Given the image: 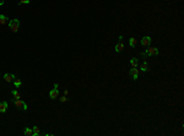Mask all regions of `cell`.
<instances>
[{"instance_id":"obj_13","label":"cell","mask_w":184,"mask_h":136,"mask_svg":"<svg viewBox=\"0 0 184 136\" xmlns=\"http://www.w3.org/2000/svg\"><path fill=\"white\" fill-rule=\"evenodd\" d=\"M136 44H137V39L136 38L131 37L130 39H129V45H130V47H135Z\"/></svg>"},{"instance_id":"obj_18","label":"cell","mask_w":184,"mask_h":136,"mask_svg":"<svg viewBox=\"0 0 184 136\" xmlns=\"http://www.w3.org/2000/svg\"><path fill=\"white\" fill-rule=\"evenodd\" d=\"M31 0H20L18 1V5H22V4H30Z\"/></svg>"},{"instance_id":"obj_14","label":"cell","mask_w":184,"mask_h":136,"mask_svg":"<svg viewBox=\"0 0 184 136\" xmlns=\"http://www.w3.org/2000/svg\"><path fill=\"white\" fill-rule=\"evenodd\" d=\"M140 69H141V71H144V72L148 71L150 69H148V65H147V61H144V64L140 66Z\"/></svg>"},{"instance_id":"obj_10","label":"cell","mask_w":184,"mask_h":136,"mask_svg":"<svg viewBox=\"0 0 184 136\" xmlns=\"http://www.w3.org/2000/svg\"><path fill=\"white\" fill-rule=\"evenodd\" d=\"M7 17L5 16V15H1V14H0V25H1V26H4V25H6L7 23Z\"/></svg>"},{"instance_id":"obj_17","label":"cell","mask_w":184,"mask_h":136,"mask_svg":"<svg viewBox=\"0 0 184 136\" xmlns=\"http://www.w3.org/2000/svg\"><path fill=\"white\" fill-rule=\"evenodd\" d=\"M32 130H33V135H35V136H38V135L41 134V130H39L38 126H33V128H32Z\"/></svg>"},{"instance_id":"obj_16","label":"cell","mask_w":184,"mask_h":136,"mask_svg":"<svg viewBox=\"0 0 184 136\" xmlns=\"http://www.w3.org/2000/svg\"><path fill=\"white\" fill-rule=\"evenodd\" d=\"M14 85H15V87H16V88H18L21 85H22V82H21V80H20V79H15V80H14Z\"/></svg>"},{"instance_id":"obj_11","label":"cell","mask_w":184,"mask_h":136,"mask_svg":"<svg viewBox=\"0 0 184 136\" xmlns=\"http://www.w3.org/2000/svg\"><path fill=\"white\" fill-rule=\"evenodd\" d=\"M130 65H131V68H137V65H139V59L137 58H131Z\"/></svg>"},{"instance_id":"obj_6","label":"cell","mask_w":184,"mask_h":136,"mask_svg":"<svg viewBox=\"0 0 184 136\" xmlns=\"http://www.w3.org/2000/svg\"><path fill=\"white\" fill-rule=\"evenodd\" d=\"M141 44H142L144 47H148V45L151 44V37H150V36L142 37V38H141Z\"/></svg>"},{"instance_id":"obj_15","label":"cell","mask_w":184,"mask_h":136,"mask_svg":"<svg viewBox=\"0 0 184 136\" xmlns=\"http://www.w3.org/2000/svg\"><path fill=\"white\" fill-rule=\"evenodd\" d=\"M11 95L14 96V98H15V99H20V98H21V96H20V92H17L16 90H12V91H11Z\"/></svg>"},{"instance_id":"obj_8","label":"cell","mask_w":184,"mask_h":136,"mask_svg":"<svg viewBox=\"0 0 184 136\" xmlns=\"http://www.w3.org/2000/svg\"><path fill=\"white\" fill-rule=\"evenodd\" d=\"M4 80L6 82H11V81L15 80V75H12V74H5L4 75Z\"/></svg>"},{"instance_id":"obj_19","label":"cell","mask_w":184,"mask_h":136,"mask_svg":"<svg viewBox=\"0 0 184 136\" xmlns=\"http://www.w3.org/2000/svg\"><path fill=\"white\" fill-rule=\"evenodd\" d=\"M59 99H60V102H61V103H64V102H66V101H68V98H66V96H65V95H64L63 97H60Z\"/></svg>"},{"instance_id":"obj_5","label":"cell","mask_w":184,"mask_h":136,"mask_svg":"<svg viewBox=\"0 0 184 136\" xmlns=\"http://www.w3.org/2000/svg\"><path fill=\"white\" fill-rule=\"evenodd\" d=\"M58 97H59V91H58L57 87H54V88L49 92V98H50V99H57Z\"/></svg>"},{"instance_id":"obj_3","label":"cell","mask_w":184,"mask_h":136,"mask_svg":"<svg viewBox=\"0 0 184 136\" xmlns=\"http://www.w3.org/2000/svg\"><path fill=\"white\" fill-rule=\"evenodd\" d=\"M11 102L15 104L17 108H20V109H22V110H26V109H27V104H26L24 101H21V99H15V98H14Z\"/></svg>"},{"instance_id":"obj_7","label":"cell","mask_w":184,"mask_h":136,"mask_svg":"<svg viewBox=\"0 0 184 136\" xmlns=\"http://www.w3.org/2000/svg\"><path fill=\"white\" fill-rule=\"evenodd\" d=\"M123 49H124V44H123V42H118V43L115 44L114 50L117 51V53H120V51H123Z\"/></svg>"},{"instance_id":"obj_20","label":"cell","mask_w":184,"mask_h":136,"mask_svg":"<svg viewBox=\"0 0 184 136\" xmlns=\"http://www.w3.org/2000/svg\"><path fill=\"white\" fill-rule=\"evenodd\" d=\"M1 5H4V0H0V6Z\"/></svg>"},{"instance_id":"obj_9","label":"cell","mask_w":184,"mask_h":136,"mask_svg":"<svg viewBox=\"0 0 184 136\" xmlns=\"http://www.w3.org/2000/svg\"><path fill=\"white\" fill-rule=\"evenodd\" d=\"M7 109V102H0V113H5Z\"/></svg>"},{"instance_id":"obj_2","label":"cell","mask_w":184,"mask_h":136,"mask_svg":"<svg viewBox=\"0 0 184 136\" xmlns=\"http://www.w3.org/2000/svg\"><path fill=\"white\" fill-rule=\"evenodd\" d=\"M9 27H10V29H11L14 33L17 32L18 28H20V20H18V18L10 20V22H9Z\"/></svg>"},{"instance_id":"obj_1","label":"cell","mask_w":184,"mask_h":136,"mask_svg":"<svg viewBox=\"0 0 184 136\" xmlns=\"http://www.w3.org/2000/svg\"><path fill=\"white\" fill-rule=\"evenodd\" d=\"M160 54V50L158 48H155V47H148L144 53H141V57L146 58V57H151V55H158Z\"/></svg>"},{"instance_id":"obj_4","label":"cell","mask_w":184,"mask_h":136,"mask_svg":"<svg viewBox=\"0 0 184 136\" xmlns=\"http://www.w3.org/2000/svg\"><path fill=\"white\" fill-rule=\"evenodd\" d=\"M139 75H140V71L137 70V68H131V70L129 71V76H130L133 80H137Z\"/></svg>"},{"instance_id":"obj_12","label":"cell","mask_w":184,"mask_h":136,"mask_svg":"<svg viewBox=\"0 0 184 136\" xmlns=\"http://www.w3.org/2000/svg\"><path fill=\"white\" fill-rule=\"evenodd\" d=\"M24 134H25L26 136H32V135H33V130H32L31 128H25Z\"/></svg>"}]
</instances>
